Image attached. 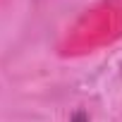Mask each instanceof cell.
<instances>
[]
</instances>
